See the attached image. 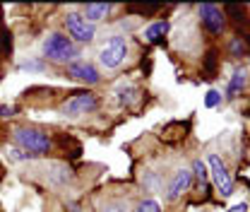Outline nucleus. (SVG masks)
Instances as JSON below:
<instances>
[{"label":"nucleus","instance_id":"obj_6","mask_svg":"<svg viewBox=\"0 0 250 212\" xmlns=\"http://www.w3.org/2000/svg\"><path fill=\"white\" fill-rule=\"evenodd\" d=\"M207 164H209V174H212V179H214V183H217L219 193H221L224 198H229V195L233 193V181H231V176H229L224 162L219 159L217 154H209Z\"/></svg>","mask_w":250,"mask_h":212},{"label":"nucleus","instance_id":"obj_13","mask_svg":"<svg viewBox=\"0 0 250 212\" xmlns=\"http://www.w3.org/2000/svg\"><path fill=\"white\" fill-rule=\"evenodd\" d=\"M192 171H195V176H197L200 186L205 188V183H207V176H209V171H207V164H205L202 159H195V162H192Z\"/></svg>","mask_w":250,"mask_h":212},{"label":"nucleus","instance_id":"obj_19","mask_svg":"<svg viewBox=\"0 0 250 212\" xmlns=\"http://www.w3.org/2000/svg\"><path fill=\"white\" fill-rule=\"evenodd\" d=\"M20 68H22V70H43L46 65H43L41 61H27V63H22Z\"/></svg>","mask_w":250,"mask_h":212},{"label":"nucleus","instance_id":"obj_15","mask_svg":"<svg viewBox=\"0 0 250 212\" xmlns=\"http://www.w3.org/2000/svg\"><path fill=\"white\" fill-rule=\"evenodd\" d=\"M229 51H231V56H243V53L248 51V44L241 41V39H233L231 46H229Z\"/></svg>","mask_w":250,"mask_h":212},{"label":"nucleus","instance_id":"obj_9","mask_svg":"<svg viewBox=\"0 0 250 212\" xmlns=\"http://www.w3.org/2000/svg\"><path fill=\"white\" fill-rule=\"evenodd\" d=\"M190 183H192V171H188V169H178V171H176V176L171 179V186H168L166 198H168V200H178L188 188H190Z\"/></svg>","mask_w":250,"mask_h":212},{"label":"nucleus","instance_id":"obj_1","mask_svg":"<svg viewBox=\"0 0 250 212\" xmlns=\"http://www.w3.org/2000/svg\"><path fill=\"white\" fill-rule=\"evenodd\" d=\"M15 142L20 145V150H24L31 157H41V154L51 152V138L39 128H17Z\"/></svg>","mask_w":250,"mask_h":212},{"label":"nucleus","instance_id":"obj_18","mask_svg":"<svg viewBox=\"0 0 250 212\" xmlns=\"http://www.w3.org/2000/svg\"><path fill=\"white\" fill-rule=\"evenodd\" d=\"M101 212H127V205L125 203H108V205H104Z\"/></svg>","mask_w":250,"mask_h":212},{"label":"nucleus","instance_id":"obj_20","mask_svg":"<svg viewBox=\"0 0 250 212\" xmlns=\"http://www.w3.org/2000/svg\"><path fill=\"white\" fill-rule=\"evenodd\" d=\"M10 116H15V109L12 106H0V118H10Z\"/></svg>","mask_w":250,"mask_h":212},{"label":"nucleus","instance_id":"obj_4","mask_svg":"<svg viewBox=\"0 0 250 212\" xmlns=\"http://www.w3.org/2000/svg\"><path fill=\"white\" fill-rule=\"evenodd\" d=\"M99 106V99L89 94V92H80V94H75V96H70L67 101H62L61 106V114L62 116H67V118H77V116H84V114H89Z\"/></svg>","mask_w":250,"mask_h":212},{"label":"nucleus","instance_id":"obj_10","mask_svg":"<svg viewBox=\"0 0 250 212\" xmlns=\"http://www.w3.org/2000/svg\"><path fill=\"white\" fill-rule=\"evenodd\" d=\"M111 10H113V5L111 2H87L84 5V20L87 22H99V20H104V17H108L111 15Z\"/></svg>","mask_w":250,"mask_h":212},{"label":"nucleus","instance_id":"obj_7","mask_svg":"<svg viewBox=\"0 0 250 212\" xmlns=\"http://www.w3.org/2000/svg\"><path fill=\"white\" fill-rule=\"evenodd\" d=\"M67 75H70L72 80H80V82H87V85H99V80H101L99 70L87 61L70 63V65H67Z\"/></svg>","mask_w":250,"mask_h":212},{"label":"nucleus","instance_id":"obj_17","mask_svg":"<svg viewBox=\"0 0 250 212\" xmlns=\"http://www.w3.org/2000/svg\"><path fill=\"white\" fill-rule=\"evenodd\" d=\"M137 212H161V210H159V203L156 200H142L137 205Z\"/></svg>","mask_w":250,"mask_h":212},{"label":"nucleus","instance_id":"obj_11","mask_svg":"<svg viewBox=\"0 0 250 212\" xmlns=\"http://www.w3.org/2000/svg\"><path fill=\"white\" fill-rule=\"evenodd\" d=\"M171 29V24L164 20V22H154V24H149L147 29H145V39L149 41V44H156V41H161L166 34Z\"/></svg>","mask_w":250,"mask_h":212},{"label":"nucleus","instance_id":"obj_3","mask_svg":"<svg viewBox=\"0 0 250 212\" xmlns=\"http://www.w3.org/2000/svg\"><path fill=\"white\" fill-rule=\"evenodd\" d=\"M125 56H127V41H125V36H111V39L101 46V51H99V61H101L104 68H108V70L121 68L125 61Z\"/></svg>","mask_w":250,"mask_h":212},{"label":"nucleus","instance_id":"obj_14","mask_svg":"<svg viewBox=\"0 0 250 212\" xmlns=\"http://www.w3.org/2000/svg\"><path fill=\"white\" fill-rule=\"evenodd\" d=\"M219 104H221V94H219L217 90H209L205 94V106H207V109H214Z\"/></svg>","mask_w":250,"mask_h":212},{"label":"nucleus","instance_id":"obj_8","mask_svg":"<svg viewBox=\"0 0 250 212\" xmlns=\"http://www.w3.org/2000/svg\"><path fill=\"white\" fill-rule=\"evenodd\" d=\"M200 15H202V24H205V29H207V31H212V34L224 31L226 20H224V12H221V7L212 5V2H205V5L200 7Z\"/></svg>","mask_w":250,"mask_h":212},{"label":"nucleus","instance_id":"obj_21","mask_svg":"<svg viewBox=\"0 0 250 212\" xmlns=\"http://www.w3.org/2000/svg\"><path fill=\"white\" fill-rule=\"evenodd\" d=\"M226 212H248V203H238V205H233V208H229Z\"/></svg>","mask_w":250,"mask_h":212},{"label":"nucleus","instance_id":"obj_5","mask_svg":"<svg viewBox=\"0 0 250 212\" xmlns=\"http://www.w3.org/2000/svg\"><path fill=\"white\" fill-rule=\"evenodd\" d=\"M65 29L70 34V41L75 39V41L89 44V41H94V36H96V27H94L92 22H87L80 12H67V17H65Z\"/></svg>","mask_w":250,"mask_h":212},{"label":"nucleus","instance_id":"obj_2","mask_svg":"<svg viewBox=\"0 0 250 212\" xmlns=\"http://www.w3.org/2000/svg\"><path fill=\"white\" fill-rule=\"evenodd\" d=\"M43 56L53 63H67L77 56L75 44L70 41V36H65L61 31H53L46 41H43Z\"/></svg>","mask_w":250,"mask_h":212},{"label":"nucleus","instance_id":"obj_16","mask_svg":"<svg viewBox=\"0 0 250 212\" xmlns=\"http://www.w3.org/2000/svg\"><path fill=\"white\" fill-rule=\"evenodd\" d=\"M7 157H10V159H15V162H24V159H31V154H27V152L20 150V147H10V150H7Z\"/></svg>","mask_w":250,"mask_h":212},{"label":"nucleus","instance_id":"obj_12","mask_svg":"<svg viewBox=\"0 0 250 212\" xmlns=\"http://www.w3.org/2000/svg\"><path fill=\"white\" fill-rule=\"evenodd\" d=\"M246 87V72L243 70H236L233 75H231V80H229V87H226V96L229 99H236L241 90Z\"/></svg>","mask_w":250,"mask_h":212}]
</instances>
